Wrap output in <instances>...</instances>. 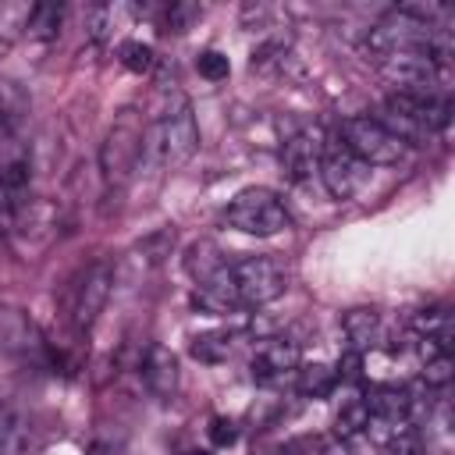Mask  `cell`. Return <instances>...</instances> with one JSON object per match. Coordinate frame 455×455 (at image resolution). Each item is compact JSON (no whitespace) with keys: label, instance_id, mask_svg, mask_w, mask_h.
I'll return each instance as SVG.
<instances>
[{"label":"cell","instance_id":"obj_1","mask_svg":"<svg viewBox=\"0 0 455 455\" xmlns=\"http://www.w3.org/2000/svg\"><path fill=\"white\" fill-rule=\"evenodd\" d=\"M142 153H146V124H142V114L128 107V110H121V114L114 117V124H110L107 135H103V146H100V171H103V181H107L110 188H121V185L135 174Z\"/></svg>","mask_w":455,"mask_h":455},{"label":"cell","instance_id":"obj_2","mask_svg":"<svg viewBox=\"0 0 455 455\" xmlns=\"http://www.w3.org/2000/svg\"><path fill=\"white\" fill-rule=\"evenodd\" d=\"M224 220L242 231V235H256V238H270V235H281L284 228H291V213L288 206L277 199V192L270 188H242L228 210H224Z\"/></svg>","mask_w":455,"mask_h":455},{"label":"cell","instance_id":"obj_3","mask_svg":"<svg viewBox=\"0 0 455 455\" xmlns=\"http://www.w3.org/2000/svg\"><path fill=\"white\" fill-rule=\"evenodd\" d=\"M199 146V128H196V114L188 107L185 96H178L174 107L164 110V117L156 121L153 135H149V153L164 164V167H181L192 160Z\"/></svg>","mask_w":455,"mask_h":455},{"label":"cell","instance_id":"obj_4","mask_svg":"<svg viewBox=\"0 0 455 455\" xmlns=\"http://www.w3.org/2000/svg\"><path fill=\"white\" fill-rule=\"evenodd\" d=\"M231 284H235L238 309H259L277 295H284L288 274L274 256H245L231 263Z\"/></svg>","mask_w":455,"mask_h":455},{"label":"cell","instance_id":"obj_5","mask_svg":"<svg viewBox=\"0 0 455 455\" xmlns=\"http://www.w3.org/2000/svg\"><path fill=\"white\" fill-rule=\"evenodd\" d=\"M341 142L366 164V167H395L405 160V142L398 135H391L377 117L359 114L341 121Z\"/></svg>","mask_w":455,"mask_h":455},{"label":"cell","instance_id":"obj_6","mask_svg":"<svg viewBox=\"0 0 455 455\" xmlns=\"http://www.w3.org/2000/svg\"><path fill=\"white\" fill-rule=\"evenodd\" d=\"M380 78L395 85V92L402 96H434L441 85V75L444 68L427 53V50H398V53H387L380 60H373Z\"/></svg>","mask_w":455,"mask_h":455},{"label":"cell","instance_id":"obj_7","mask_svg":"<svg viewBox=\"0 0 455 455\" xmlns=\"http://www.w3.org/2000/svg\"><path fill=\"white\" fill-rule=\"evenodd\" d=\"M434 36V25L416 21L412 14H405L402 7H395L391 14H384L370 32H366V53L373 60L398 53V50H427Z\"/></svg>","mask_w":455,"mask_h":455},{"label":"cell","instance_id":"obj_8","mask_svg":"<svg viewBox=\"0 0 455 455\" xmlns=\"http://www.w3.org/2000/svg\"><path fill=\"white\" fill-rule=\"evenodd\" d=\"M114 284V267L107 259H92L71 284V323L75 331H89L103 313Z\"/></svg>","mask_w":455,"mask_h":455},{"label":"cell","instance_id":"obj_9","mask_svg":"<svg viewBox=\"0 0 455 455\" xmlns=\"http://www.w3.org/2000/svg\"><path fill=\"white\" fill-rule=\"evenodd\" d=\"M316 171H320V178H323V185H327V192L334 199H352L366 185V178H370V167L341 139L323 142V153H320V167Z\"/></svg>","mask_w":455,"mask_h":455},{"label":"cell","instance_id":"obj_10","mask_svg":"<svg viewBox=\"0 0 455 455\" xmlns=\"http://www.w3.org/2000/svg\"><path fill=\"white\" fill-rule=\"evenodd\" d=\"M295 370H299V345L284 334L259 338V345L249 355V377L256 384H277Z\"/></svg>","mask_w":455,"mask_h":455},{"label":"cell","instance_id":"obj_11","mask_svg":"<svg viewBox=\"0 0 455 455\" xmlns=\"http://www.w3.org/2000/svg\"><path fill=\"white\" fill-rule=\"evenodd\" d=\"M341 327H345V338L352 341V352H359V355L391 348V341H387L391 327L380 316V309H348L341 316Z\"/></svg>","mask_w":455,"mask_h":455},{"label":"cell","instance_id":"obj_12","mask_svg":"<svg viewBox=\"0 0 455 455\" xmlns=\"http://www.w3.org/2000/svg\"><path fill=\"white\" fill-rule=\"evenodd\" d=\"M139 373H142V384H146V391H149L153 398H160V402L174 398L181 373H178V355H174L167 345H149L146 355H142Z\"/></svg>","mask_w":455,"mask_h":455},{"label":"cell","instance_id":"obj_13","mask_svg":"<svg viewBox=\"0 0 455 455\" xmlns=\"http://www.w3.org/2000/svg\"><path fill=\"white\" fill-rule=\"evenodd\" d=\"M39 331L21 306H0V355H32L39 352Z\"/></svg>","mask_w":455,"mask_h":455},{"label":"cell","instance_id":"obj_14","mask_svg":"<svg viewBox=\"0 0 455 455\" xmlns=\"http://www.w3.org/2000/svg\"><path fill=\"white\" fill-rule=\"evenodd\" d=\"M320 153H323V135L320 132H295L284 149H281V164L291 178H309L320 167Z\"/></svg>","mask_w":455,"mask_h":455},{"label":"cell","instance_id":"obj_15","mask_svg":"<svg viewBox=\"0 0 455 455\" xmlns=\"http://www.w3.org/2000/svg\"><path fill=\"white\" fill-rule=\"evenodd\" d=\"M185 270H188V277L196 281V288H206V284L220 281V277L231 270V263H228V256L217 249V242L199 238V242H192L188 252H185Z\"/></svg>","mask_w":455,"mask_h":455},{"label":"cell","instance_id":"obj_16","mask_svg":"<svg viewBox=\"0 0 455 455\" xmlns=\"http://www.w3.org/2000/svg\"><path fill=\"white\" fill-rule=\"evenodd\" d=\"M132 21H135V7L132 4H100V7H92L89 36L96 43H114Z\"/></svg>","mask_w":455,"mask_h":455},{"label":"cell","instance_id":"obj_17","mask_svg":"<svg viewBox=\"0 0 455 455\" xmlns=\"http://www.w3.org/2000/svg\"><path fill=\"white\" fill-rule=\"evenodd\" d=\"M338 384V373L323 363H299L295 370V391L302 398H327Z\"/></svg>","mask_w":455,"mask_h":455},{"label":"cell","instance_id":"obj_18","mask_svg":"<svg viewBox=\"0 0 455 455\" xmlns=\"http://www.w3.org/2000/svg\"><path fill=\"white\" fill-rule=\"evenodd\" d=\"M412 327H416V334H419V338H430V341H437L444 352L451 348V313H448L444 306H430V309H419V313L412 316Z\"/></svg>","mask_w":455,"mask_h":455},{"label":"cell","instance_id":"obj_19","mask_svg":"<svg viewBox=\"0 0 455 455\" xmlns=\"http://www.w3.org/2000/svg\"><path fill=\"white\" fill-rule=\"evenodd\" d=\"M366 419H370V412H366V398H363V395L345 398L341 409H338V416H334V437L352 441L355 434L366 430Z\"/></svg>","mask_w":455,"mask_h":455},{"label":"cell","instance_id":"obj_20","mask_svg":"<svg viewBox=\"0 0 455 455\" xmlns=\"http://www.w3.org/2000/svg\"><path fill=\"white\" fill-rule=\"evenodd\" d=\"M32 11H36V4H28V0H4L0 4V39H18V36H25L28 32V21H32Z\"/></svg>","mask_w":455,"mask_h":455},{"label":"cell","instance_id":"obj_21","mask_svg":"<svg viewBox=\"0 0 455 455\" xmlns=\"http://www.w3.org/2000/svg\"><path fill=\"white\" fill-rule=\"evenodd\" d=\"M60 18H64V11H60L57 4H36L25 36H28V39H53V36L60 32Z\"/></svg>","mask_w":455,"mask_h":455},{"label":"cell","instance_id":"obj_22","mask_svg":"<svg viewBox=\"0 0 455 455\" xmlns=\"http://www.w3.org/2000/svg\"><path fill=\"white\" fill-rule=\"evenodd\" d=\"M117 57H121V64H124L128 71H135V75H142V71L153 68V46H146V43H139V39H121V43H117Z\"/></svg>","mask_w":455,"mask_h":455},{"label":"cell","instance_id":"obj_23","mask_svg":"<svg viewBox=\"0 0 455 455\" xmlns=\"http://www.w3.org/2000/svg\"><path fill=\"white\" fill-rule=\"evenodd\" d=\"M231 352V338L228 334H199L192 341V355L199 363H224Z\"/></svg>","mask_w":455,"mask_h":455},{"label":"cell","instance_id":"obj_24","mask_svg":"<svg viewBox=\"0 0 455 455\" xmlns=\"http://www.w3.org/2000/svg\"><path fill=\"white\" fill-rule=\"evenodd\" d=\"M199 14H203V7L199 4H192V0H181V4H171L167 7V14H164V32H188L196 21H199Z\"/></svg>","mask_w":455,"mask_h":455},{"label":"cell","instance_id":"obj_25","mask_svg":"<svg viewBox=\"0 0 455 455\" xmlns=\"http://www.w3.org/2000/svg\"><path fill=\"white\" fill-rule=\"evenodd\" d=\"M419 377L427 387H448L451 384V352H434L430 359H423Z\"/></svg>","mask_w":455,"mask_h":455},{"label":"cell","instance_id":"obj_26","mask_svg":"<svg viewBox=\"0 0 455 455\" xmlns=\"http://www.w3.org/2000/svg\"><path fill=\"white\" fill-rule=\"evenodd\" d=\"M196 68H199V75L210 78V82H220V78H228V71H231V64H228V57H224L220 50H203L199 60H196Z\"/></svg>","mask_w":455,"mask_h":455},{"label":"cell","instance_id":"obj_27","mask_svg":"<svg viewBox=\"0 0 455 455\" xmlns=\"http://www.w3.org/2000/svg\"><path fill=\"white\" fill-rule=\"evenodd\" d=\"M14 228H18V199L0 181V231H14Z\"/></svg>","mask_w":455,"mask_h":455},{"label":"cell","instance_id":"obj_28","mask_svg":"<svg viewBox=\"0 0 455 455\" xmlns=\"http://www.w3.org/2000/svg\"><path fill=\"white\" fill-rule=\"evenodd\" d=\"M238 437V430H235V423L231 419H224V416H217L213 423H210V441L217 444V448H224V444H231Z\"/></svg>","mask_w":455,"mask_h":455},{"label":"cell","instance_id":"obj_29","mask_svg":"<svg viewBox=\"0 0 455 455\" xmlns=\"http://www.w3.org/2000/svg\"><path fill=\"white\" fill-rule=\"evenodd\" d=\"M18 448V427L11 423L7 412H0V455H11Z\"/></svg>","mask_w":455,"mask_h":455},{"label":"cell","instance_id":"obj_30","mask_svg":"<svg viewBox=\"0 0 455 455\" xmlns=\"http://www.w3.org/2000/svg\"><path fill=\"white\" fill-rule=\"evenodd\" d=\"M320 455H355V451H352V441H345V437H323Z\"/></svg>","mask_w":455,"mask_h":455},{"label":"cell","instance_id":"obj_31","mask_svg":"<svg viewBox=\"0 0 455 455\" xmlns=\"http://www.w3.org/2000/svg\"><path fill=\"white\" fill-rule=\"evenodd\" d=\"M188 455H213V451H206V448H196V451H188Z\"/></svg>","mask_w":455,"mask_h":455}]
</instances>
